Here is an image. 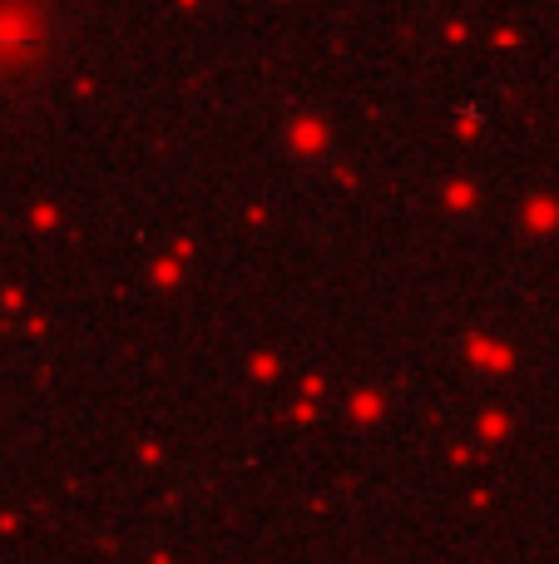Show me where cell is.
<instances>
[{
  "label": "cell",
  "instance_id": "1",
  "mask_svg": "<svg viewBox=\"0 0 559 564\" xmlns=\"http://www.w3.org/2000/svg\"><path fill=\"white\" fill-rule=\"evenodd\" d=\"M85 0H0V105H30L69 75Z\"/></svg>",
  "mask_w": 559,
  "mask_h": 564
}]
</instances>
